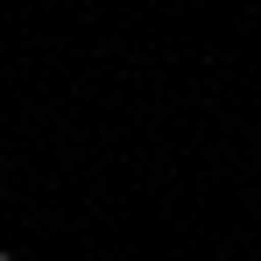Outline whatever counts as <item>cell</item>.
Returning <instances> with one entry per match:
<instances>
[{
	"instance_id": "6da1fadb",
	"label": "cell",
	"mask_w": 261,
	"mask_h": 261,
	"mask_svg": "<svg viewBox=\"0 0 261 261\" xmlns=\"http://www.w3.org/2000/svg\"><path fill=\"white\" fill-rule=\"evenodd\" d=\"M0 261H21V254H14V247H0Z\"/></svg>"
}]
</instances>
